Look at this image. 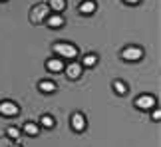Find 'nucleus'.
I'll return each mask as SVG.
<instances>
[{"instance_id":"obj_21","label":"nucleus","mask_w":161,"mask_h":147,"mask_svg":"<svg viewBox=\"0 0 161 147\" xmlns=\"http://www.w3.org/2000/svg\"><path fill=\"white\" fill-rule=\"evenodd\" d=\"M0 2H6V0H0Z\"/></svg>"},{"instance_id":"obj_6","label":"nucleus","mask_w":161,"mask_h":147,"mask_svg":"<svg viewBox=\"0 0 161 147\" xmlns=\"http://www.w3.org/2000/svg\"><path fill=\"white\" fill-rule=\"evenodd\" d=\"M20 113V107L16 106L14 101H0V115H6V117H14V115Z\"/></svg>"},{"instance_id":"obj_7","label":"nucleus","mask_w":161,"mask_h":147,"mask_svg":"<svg viewBox=\"0 0 161 147\" xmlns=\"http://www.w3.org/2000/svg\"><path fill=\"white\" fill-rule=\"evenodd\" d=\"M64 70H66V76L70 79H78L80 76H82V72H84V66L80 62H72V64H68Z\"/></svg>"},{"instance_id":"obj_9","label":"nucleus","mask_w":161,"mask_h":147,"mask_svg":"<svg viewBox=\"0 0 161 147\" xmlns=\"http://www.w3.org/2000/svg\"><path fill=\"white\" fill-rule=\"evenodd\" d=\"M46 68L50 72H54V74H58V72L64 70V60H62V58H50L46 62Z\"/></svg>"},{"instance_id":"obj_19","label":"nucleus","mask_w":161,"mask_h":147,"mask_svg":"<svg viewBox=\"0 0 161 147\" xmlns=\"http://www.w3.org/2000/svg\"><path fill=\"white\" fill-rule=\"evenodd\" d=\"M123 2H125V4H137L139 0H123Z\"/></svg>"},{"instance_id":"obj_3","label":"nucleus","mask_w":161,"mask_h":147,"mask_svg":"<svg viewBox=\"0 0 161 147\" xmlns=\"http://www.w3.org/2000/svg\"><path fill=\"white\" fill-rule=\"evenodd\" d=\"M121 58L127 60V62H137V60L143 58V50L137 48V46H127L125 50L121 52Z\"/></svg>"},{"instance_id":"obj_4","label":"nucleus","mask_w":161,"mask_h":147,"mask_svg":"<svg viewBox=\"0 0 161 147\" xmlns=\"http://www.w3.org/2000/svg\"><path fill=\"white\" fill-rule=\"evenodd\" d=\"M155 106H157L155 97L149 95V94H143V95L135 97V107H137V109H153Z\"/></svg>"},{"instance_id":"obj_5","label":"nucleus","mask_w":161,"mask_h":147,"mask_svg":"<svg viewBox=\"0 0 161 147\" xmlns=\"http://www.w3.org/2000/svg\"><path fill=\"white\" fill-rule=\"evenodd\" d=\"M70 123H72V129L76 131V133H82L86 127H88V121H86V115L82 112H76L72 115V119H70Z\"/></svg>"},{"instance_id":"obj_16","label":"nucleus","mask_w":161,"mask_h":147,"mask_svg":"<svg viewBox=\"0 0 161 147\" xmlns=\"http://www.w3.org/2000/svg\"><path fill=\"white\" fill-rule=\"evenodd\" d=\"M40 123H42V127H46V129H52V127L56 125V121H54V117L50 113H44L40 117Z\"/></svg>"},{"instance_id":"obj_11","label":"nucleus","mask_w":161,"mask_h":147,"mask_svg":"<svg viewBox=\"0 0 161 147\" xmlns=\"http://www.w3.org/2000/svg\"><path fill=\"white\" fill-rule=\"evenodd\" d=\"M38 90L42 91V94H54V91H56V84L52 82V79H42V82L38 84Z\"/></svg>"},{"instance_id":"obj_1","label":"nucleus","mask_w":161,"mask_h":147,"mask_svg":"<svg viewBox=\"0 0 161 147\" xmlns=\"http://www.w3.org/2000/svg\"><path fill=\"white\" fill-rule=\"evenodd\" d=\"M54 54L58 58H76L78 48L70 42H58V44H54Z\"/></svg>"},{"instance_id":"obj_8","label":"nucleus","mask_w":161,"mask_h":147,"mask_svg":"<svg viewBox=\"0 0 161 147\" xmlns=\"http://www.w3.org/2000/svg\"><path fill=\"white\" fill-rule=\"evenodd\" d=\"M44 22H46V24H48L50 28H54V30H56V28H62V26L66 24L64 16H62V14H56V12H54V14H50V16H48Z\"/></svg>"},{"instance_id":"obj_2","label":"nucleus","mask_w":161,"mask_h":147,"mask_svg":"<svg viewBox=\"0 0 161 147\" xmlns=\"http://www.w3.org/2000/svg\"><path fill=\"white\" fill-rule=\"evenodd\" d=\"M48 10H50V8H48V4H36L34 8H32V12H30V20L36 22V24L44 22L46 18L50 16V14H48Z\"/></svg>"},{"instance_id":"obj_20","label":"nucleus","mask_w":161,"mask_h":147,"mask_svg":"<svg viewBox=\"0 0 161 147\" xmlns=\"http://www.w3.org/2000/svg\"><path fill=\"white\" fill-rule=\"evenodd\" d=\"M14 147H22V145H14Z\"/></svg>"},{"instance_id":"obj_18","label":"nucleus","mask_w":161,"mask_h":147,"mask_svg":"<svg viewBox=\"0 0 161 147\" xmlns=\"http://www.w3.org/2000/svg\"><path fill=\"white\" fill-rule=\"evenodd\" d=\"M151 119H153V121H159V119H161V112H159L157 107H153V112H151Z\"/></svg>"},{"instance_id":"obj_17","label":"nucleus","mask_w":161,"mask_h":147,"mask_svg":"<svg viewBox=\"0 0 161 147\" xmlns=\"http://www.w3.org/2000/svg\"><path fill=\"white\" fill-rule=\"evenodd\" d=\"M6 135L10 139H18L20 137V129H18V127H8V129H6Z\"/></svg>"},{"instance_id":"obj_10","label":"nucleus","mask_w":161,"mask_h":147,"mask_svg":"<svg viewBox=\"0 0 161 147\" xmlns=\"http://www.w3.org/2000/svg\"><path fill=\"white\" fill-rule=\"evenodd\" d=\"M96 8H97V4L94 2V0H86V2H82V4L78 6V10L82 12V14H86V16L94 14V12H96Z\"/></svg>"},{"instance_id":"obj_12","label":"nucleus","mask_w":161,"mask_h":147,"mask_svg":"<svg viewBox=\"0 0 161 147\" xmlns=\"http://www.w3.org/2000/svg\"><path fill=\"white\" fill-rule=\"evenodd\" d=\"M48 8L60 14L62 10H66V0H48Z\"/></svg>"},{"instance_id":"obj_13","label":"nucleus","mask_w":161,"mask_h":147,"mask_svg":"<svg viewBox=\"0 0 161 147\" xmlns=\"http://www.w3.org/2000/svg\"><path fill=\"white\" fill-rule=\"evenodd\" d=\"M96 64H97V56H96V54H86V56L82 58V66H84V68H94Z\"/></svg>"},{"instance_id":"obj_14","label":"nucleus","mask_w":161,"mask_h":147,"mask_svg":"<svg viewBox=\"0 0 161 147\" xmlns=\"http://www.w3.org/2000/svg\"><path fill=\"white\" fill-rule=\"evenodd\" d=\"M24 131H26L30 137H36V135L40 133V127H38V123H32V121H28V123H24Z\"/></svg>"},{"instance_id":"obj_15","label":"nucleus","mask_w":161,"mask_h":147,"mask_svg":"<svg viewBox=\"0 0 161 147\" xmlns=\"http://www.w3.org/2000/svg\"><path fill=\"white\" fill-rule=\"evenodd\" d=\"M114 90H115V94L117 95H125L127 94V85H125V82H121V79H115L114 82Z\"/></svg>"}]
</instances>
